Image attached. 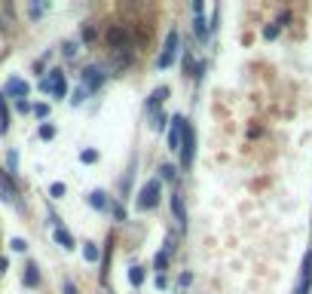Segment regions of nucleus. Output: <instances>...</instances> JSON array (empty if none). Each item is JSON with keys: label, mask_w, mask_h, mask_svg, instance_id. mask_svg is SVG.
Returning a JSON list of instances; mask_svg holds the SVG:
<instances>
[{"label": "nucleus", "mask_w": 312, "mask_h": 294, "mask_svg": "<svg viewBox=\"0 0 312 294\" xmlns=\"http://www.w3.org/2000/svg\"><path fill=\"white\" fill-rule=\"evenodd\" d=\"M193 156H196V135L187 126V129H184V138H181V166L190 168L193 166Z\"/></svg>", "instance_id": "nucleus-1"}, {"label": "nucleus", "mask_w": 312, "mask_h": 294, "mask_svg": "<svg viewBox=\"0 0 312 294\" xmlns=\"http://www.w3.org/2000/svg\"><path fill=\"white\" fill-rule=\"evenodd\" d=\"M159 202V181H147L138 193V209H153Z\"/></svg>", "instance_id": "nucleus-2"}, {"label": "nucleus", "mask_w": 312, "mask_h": 294, "mask_svg": "<svg viewBox=\"0 0 312 294\" xmlns=\"http://www.w3.org/2000/svg\"><path fill=\"white\" fill-rule=\"evenodd\" d=\"M178 59V31H171L168 37H166V46H163V55H159V67H171Z\"/></svg>", "instance_id": "nucleus-3"}, {"label": "nucleus", "mask_w": 312, "mask_h": 294, "mask_svg": "<svg viewBox=\"0 0 312 294\" xmlns=\"http://www.w3.org/2000/svg\"><path fill=\"white\" fill-rule=\"evenodd\" d=\"M40 89H43V92H52L55 98H64V95H67V86H64V77H62L59 71H55V74L49 77V80H43V83H40Z\"/></svg>", "instance_id": "nucleus-4"}, {"label": "nucleus", "mask_w": 312, "mask_h": 294, "mask_svg": "<svg viewBox=\"0 0 312 294\" xmlns=\"http://www.w3.org/2000/svg\"><path fill=\"white\" fill-rule=\"evenodd\" d=\"M184 129H187V120H184V117H175V120H171V132H168V147H171V150H181Z\"/></svg>", "instance_id": "nucleus-5"}, {"label": "nucleus", "mask_w": 312, "mask_h": 294, "mask_svg": "<svg viewBox=\"0 0 312 294\" xmlns=\"http://www.w3.org/2000/svg\"><path fill=\"white\" fill-rule=\"evenodd\" d=\"M107 43H110L113 49H129V31L120 28V25H113L107 31Z\"/></svg>", "instance_id": "nucleus-6"}, {"label": "nucleus", "mask_w": 312, "mask_h": 294, "mask_svg": "<svg viewBox=\"0 0 312 294\" xmlns=\"http://www.w3.org/2000/svg\"><path fill=\"white\" fill-rule=\"evenodd\" d=\"M0 196H3V202H9V206L16 202V187H13V181H9L3 172H0Z\"/></svg>", "instance_id": "nucleus-7"}, {"label": "nucleus", "mask_w": 312, "mask_h": 294, "mask_svg": "<svg viewBox=\"0 0 312 294\" xmlns=\"http://www.w3.org/2000/svg\"><path fill=\"white\" fill-rule=\"evenodd\" d=\"M166 95H168V89H166V86L153 89V95H150V101H147V110H150V114H156V107L163 105V98H166Z\"/></svg>", "instance_id": "nucleus-8"}, {"label": "nucleus", "mask_w": 312, "mask_h": 294, "mask_svg": "<svg viewBox=\"0 0 312 294\" xmlns=\"http://www.w3.org/2000/svg\"><path fill=\"white\" fill-rule=\"evenodd\" d=\"M171 209H175V218H178V224L184 227V224H187V209H184V199H181L178 193L171 196Z\"/></svg>", "instance_id": "nucleus-9"}, {"label": "nucleus", "mask_w": 312, "mask_h": 294, "mask_svg": "<svg viewBox=\"0 0 312 294\" xmlns=\"http://www.w3.org/2000/svg\"><path fill=\"white\" fill-rule=\"evenodd\" d=\"M104 83V77H101V71H95V67H89L86 71V89H92V92H95V89Z\"/></svg>", "instance_id": "nucleus-10"}, {"label": "nucleus", "mask_w": 312, "mask_h": 294, "mask_svg": "<svg viewBox=\"0 0 312 294\" xmlns=\"http://www.w3.org/2000/svg\"><path fill=\"white\" fill-rule=\"evenodd\" d=\"M89 206L98 209V211H104V209H107V196H104L101 190H95V193H89Z\"/></svg>", "instance_id": "nucleus-11"}, {"label": "nucleus", "mask_w": 312, "mask_h": 294, "mask_svg": "<svg viewBox=\"0 0 312 294\" xmlns=\"http://www.w3.org/2000/svg\"><path fill=\"white\" fill-rule=\"evenodd\" d=\"M6 92H13V95H21V98H28V83H21V80H9Z\"/></svg>", "instance_id": "nucleus-12"}, {"label": "nucleus", "mask_w": 312, "mask_h": 294, "mask_svg": "<svg viewBox=\"0 0 312 294\" xmlns=\"http://www.w3.org/2000/svg\"><path fill=\"white\" fill-rule=\"evenodd\" d=\"M52 236H55V242H59L62 248H74V239H71V236H67V233H64L62 227H59V230H55Z\"/></svg>", "instance_id": "nucleus-13"}, {"label": "nucleus", "mask_w": 312, "mask_h": 294, "mask_svg": "<svg viewBox=\"0 0 312 294\" xmlns=\"http://www.w3.org/2000/svg\"><path fill=\"white\" fill-rule=\"evenodd\" d=\"M37 282H40V273H37V267L31 264V267H28V273H25V285H28V288H34Z\"/></svg>", "instance_id": "nucleus-14"}, {"label": "nucleus", "mask_w": 312, "mask_h": 294, "mask_svg": "<svg viewBox=\"0 0 312 294\" xmlns=\"http://www.w3.org/2000/svg\"><path fill=\"white\" fill-rule=\"evenodd\" d=\"M83 257H86L89 264H95V261H98V245H92V242L83 245Z\"/></svg>", "instance_id": "nucleus-15"}, {"label": "nucleus", "mask_w": 312, "mask_h": 294, "mask_svg": "<svg viewBox=\"0 0 312 294\" xmlns=\"http://www.w3.org/2000/svg\"><path fill=\"white\" fill-rule=\"evenodd\" d=\"M9 129V110L3 105V98H0V132H6Z\"/></svg>", "instance_id": "nucleus-16"}, {"label": "nucleus", "mask_w": 312, "mask_h": 294, "mask_svg": "<svg viewBox=\"0 0 312 294\" xmlns=\"http://www.w3.org/2000/svg\"><path fill=\"white\" fill-rule=\"evenodd\" d=\"M193 28H196V37H208V21L202 16H196V25Z\"/></svg>", "instance_id": "nucleus-17"}, {"label": "nucleus", "mask_w": 312, "mask_h": 294, "mask_svg": "<svg viewBox=\"0 0 312 294\" xmlns=\"http://www.w3.org/2000/svg\"><path fill=\"white\" fill-rule=\"evenodd\" d=\"M129 282H132V285L138 288V285H141V282H144V270H141V267H132V273H129Z\"/></svg>", "instance_id": "nucleus-18"}, {"label": "nucleus", "mask_w": 312, "mask_h": 294, "mask_svg": "<svg viewBox=\"0 0 312 294\" xmlns=\"http://www.w3.org/2000/svg\"><path fill=\"white\" fill-rule=\"evenodd\" d=\"M263 37H267V40H275V37H279V21H275V25H270L267 31H263Z\"/></svg>", "instance_id": "nucleus-19"}, {"label": "nucleus", "mask_w": 312, "mask_h": 294, "mask_svg": "<svg viewBox=\"0 0 312 294\" xmlns=\"http://www.w3.org/2000/svg\"><path fill=\"white\" fill-rule=\"evenodd\" d=\"M80 160H83V163H95L98 160V150H83V153H80Z\"/></svg>", "instance_id": "nucleus-20"}, {"label": "nucleus", "mask_w": 312, "mask_h": 294, "mask_svg": "<svg viewBox=\"0 0 312 294\" xmlns=\"http://www.w3.org/2000/svg\"><path fill=\"white\" fill-rule=\"evenodd\" d=\"M9 248H13V252H28V242H25V239H13V242H9Z\"/></svg>", "instance_id": "nucleus-21"}, {"label": "nucleus", "mask_w": 312, "mask_h": 294, "mask_svg": "<svg viewBox=\"0 0 312 294\" xmlns=\"http://www.w3.org/2000/svg\"><path fill=\"white\" fill-rule=\"evenodd\" d=\"M159 175H163V178H175L178 168H175V166H163V168H159Z\"/></svg>", "instance_id": "nucleus-22"}, {"label": "nucleus", "mask_w": 312, "mask_h": 294, "mask_svg": "<svg viewBox=\"0 0 312 294\" xmlns=\"http://www.w3.org/2000/svg\"><path fill=\"white\" fill-rule=\"evenodd\" d=\"M40 138H46V141L55 138V129H52V126H40Z\"/></svg>", "instance_id": "nucleus-23"}, {"label": "nucleus", "mask_w": 312, "mask_h": 294, "mask_svg": "<svg viewBox=\"0 0 312 294\" xmlns=\"http://www.w3.org/2000/svg\"><path fill=\"white\" fill-rule=\"evenodd\" d=\"M16 163H19L16 150H9V156H6V166H9V172H16Z\"/></svg>", "instance_id": "nucleus-24"}, {"label": "nucleus", "mask_w": 312, "mask_h": 294, "mask_svg": "<svg viewBox=\"0 0 312 294\" xmlns=\"http://www.w3.org/2000/svg\"><path fill=\"white\" fill-rule=\"evenodd\" d=\"M163 126H166V117H163V114H153V129L159 132V129H163Z\"/></svg>", "instance_id": "nucleus-25"}, {"label": "nucleus", "mask_w": 312, "mask_h": 294, "mask_svg": "<svg viewBox=\"0 0 312 294\" xmlns=\"http://www.w3.org/2000/svg\"><path fill=\"white\" fill-rule=\"evenodd\" d=\"M16 110H21V114H28V110H31V105H28L25 98H19V101H16Z\"/></svg>", "instance_id": "nucleus-26"}, {"label": "nucleus", "mask_w": 312, "mask_h": 294, "mask_svg": "<svg viewBox=\"0 0 312 294\" xmlns=\"http://www.w3.org/2000/svg\"><path fill=\"white\" fill-rule=\"evenodd\" d=\"M52 196H64V184H62V181H55V184H52Z\"/></svg>", "instance_id": "nucleus-27"}, {"label": "nucleus", "mask_w": 312, "mask_h": 294, "mask_svg": "<svg viewBox=\"0 0 312 294\" xmlns=\"http://www.w3.org/2000/svg\"><path fill=\"white\" fill-rule=\"evenodd\" d=\"M34 114H37V117H46V114H49V107H46V105H37V107H34Z\"/></svg>", "instance_id": "nucleus-28"}, {"label": "nucleus", "mask_w": 312, "mask_h": 294, "mask_svg": "<svg viewBox=\"0 0 312 294\" xmlns=\"http://www.w3.org/2000/svg\"><path fill=\"white\" fill-rule=\"evenodd\" d=\"M166 261H168V257H166V252H163V254H156V267H159V270L166 267Z\"/></svg>", "instance_id": "nucleus-29"}, {"label": "nucleus", "mask_w": 312, "mask_h": 294, "mask_svg": "<svg viewBox=\"0 0 312 294\" xmlns=\"http://www.w3.org/2000/svg\"><path fill=\"white\" fill-rule=\"evenodd\" d=\"M64 294H77V288L71 285V282H64Z\"/></svg>", "instance_id": "nucleus-30"}]
</instances>
